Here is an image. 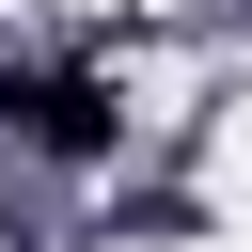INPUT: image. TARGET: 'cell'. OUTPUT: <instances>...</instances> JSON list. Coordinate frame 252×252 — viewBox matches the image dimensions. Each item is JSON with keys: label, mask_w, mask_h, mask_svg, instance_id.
Returning <instances> with one entry per match:
<instances>
[{"label": "cell", "mask_w": 252, "mask_h": 252, "mask_svg": "<svg viewBox=\"0 0 252 252\" xmlns=\"http://www.w3.org/2000/svg\"><path fill=\"white\" fill-rule=\"evenodd\" d=\"M0 126H16L32 158H63V173H94V158L126 142V94H110L94 63H0Z\"/></svg>", "instance_id": "cell-1"}]
</instances>
